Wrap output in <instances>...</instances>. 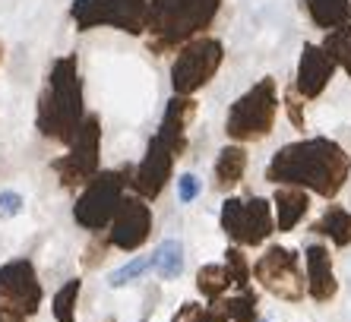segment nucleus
I'll use <instances>...</instances> for the list:
<instances>
[{
    "mask_svg": "<svg viewBox=\"0 0 351 322\" xmlns=\"http://www.w3.org/2000/svg\"><path fill=\"white\" fill-rule=\"evenodd\" d=\"M285 108H288V117H291V123L298 129L304 127V105H301V95L294 89H288V95H285Z\"/></svg>",
    "mask_w": 351,
    "mask_h": 322,
    "instance_id": "obj_27",
    "label": "nucleus"
},
{
    "mask_svg": "<svg viewBox=\"0 0 351 322\" xmlns=\"http://www.w3.org/2000/svg\"><path fill=\"white\" fill-rule=\"evenodd\" d=\"M149 259H152V272H156L162 282H174V278H180V272H184V243L168 237V240L158 243L156 253Z\"/></svg>",
    "mask_w": 351,
    "mask_h": 322,
    "instance_id": "obj_17",
    "label": "nucleus"
},
{
    "mask_svg": "<svg viewBox=\"0 0 351 322\" xmlns=\"http://www.w3.org/2000/svg\"><path fill=\"white\" fill-rule=\"evenodd\" d=\"M123 180L117 177V174H101V177L95 180V184L82 193V199L76 202V221L86 227H101L111 215H117V209H121L123 202Z\"/></svg>",
    "mask_w": 351,
    "mask_h": 322,
    "instance_id": "obj_8",
    "label": "nucleus"
},
{
    "mask_svg": "<svg viewBox=\"0 0 351 322\" xmlns=\"http://www.w3.org/2000/svg\"><path fill=\"white\" fill-rule=\"evenodd\" d=\"M152 231V212L143 199H123L121 209L114 215V231H111V240L121 250H136L139 243L149 237Z\"/></svg>",
    "mask_w": 351,
    "mask_h": 322,
    "instance_id": "obj_10",
    "label": "nucleus"
},
{
    "mask_svg": "<svg viewBox=\"0 0 351 322\" xmlns=\"http://www.w3.org/2000/svg\"><path fill=\"white\" fill-rule=\"evenodd\" d=\"M221 48L219 38H193L180 48L178 60L171 66V86L178 95H193L196 89H203L221 66Z\"/></svg>",
    "mask_w": 351,
    "mask_h": 322,
    "instance_id": "obj_4",
    "label": "nucleus"
},
{
    "mask_svg": "<svg viewBox=\"0 0 351 322\" xmlns=\"http://www.w3.org/2000/svg\"><path fill=\"white\" fill-rule=\"evenodd\" d=\"M276 227L278 231H291V227H298V221H301L304 215H307V209H311V196H307V190H301V186H278L276 190Z\"/></svg>",
    "mask_w": 351,
    "mask_h": 322,
    "instance_id": "obj_14",
    "label": "nucleus"
},
{
    "mask_svg": "<svg viewBox=\"0 0 351 322\" xmlns=\"http://www.w3.org/2000/svg\"><path fill=\"white\" fill-rule=\"evenodd\" d=\"M149 269H152V259L149 256H133L130 262H123L121 269H114V272L108 275V284H111V288H123V284L136 282L139 275H146Z\"/></svg>",
    "mask_w": 351,
    "mask_h": 322,
    "instance_id": "obj_21",
    "label": "nucleus"
},
{
    "mask_svg": "<svg viewBox=\"0 0 351 322\" xmlns=\"http://www.w3.org/2000/svg\"><path fill=\"white\" fill-rule=\"evenodd\" d=\"M221 0H152L146 25L156 32V48H174L190 35L209 29Z\"/></svg>",
    "mask_w": 351,
    "mask_h": 322,
    "instance_id": "obj_2",
    "label": "nucleus"
},
{
    "mask_svg": "<svg viewBox=\"0 0 351 322\" xmlns=\"http://www.w3.org/2000/svg\"><path fill=\"white\" fill-rule=\"evenodd\" d=\"M335 73V60L317 45H304L301 64H298V82H294V92L301 98H317L319 92L329 86Z\"/></svg>",
    "mask_w": 351,
    "mask_h": 322,
    "instance_id": "obj_11",
    "label": "nucleus"
},
{
    "mask_svg": "<svg viewBox=\"0 0 351 322\" xmlns=\"http://www.w3.org/2000/svg\"><path fill=\"white\" fill-rule=\"evenodd\" d=\"M73 16L80 19L82 29L95 23H111L123 32H139L149 19L146 0H76Z\"/></svg>",
    "mask_w": 351,
    "mask_h": 322,
    "instance_id": "obj_7",
    "label": "nucleus"
},
{
    "mask_svg": "<svg viewBox=\"0 0 351 322\" xmlns=\"http://www.w3.org/2000/svg\"><path fill=\"white\" fill-rule=\"evenodd\" d=\"M313 231L329 237L335 247H348L351 243V212H345L342 206H329V209L323 212V218L313 225Z\"/></svg>",
    "mask_w": 351,
    "mask_h": 322,
    "instance_id": "obj_18",
    "label": "nucleus"
},
{
    "mask_svg": "<svg viewBox=\"0 0 351 322\" xmlns=\"http://www.w3.org/2000/svg\"><path fill=\"white\" fill-rule=\"evenodd\" d=\"M80 297V282H66L54 294V316L58 322H73V300Z\"/></svg>",
    "mask_w": 351,
    "mask_h": 322,
    "instance_id": "obj_22",
    "label": "nucleus"
},
{
    "mask_svg": "<svg viewBox=\"0 0 351 322\" xmlns=\"http://www.w3.org/2000/svg\"><path fill=\"white\" fill-rule=\"evenodd\" d=\"M38 300L41 290L29 262H10L0 269V306L16 310V313H32Z\"/></svg>",
    "mask_w": 351,
    "mask_h": 322,
    "instance_id": "obj_9",
    "label": "nucleus"
},
{
    "mask_svg": "<svg viewBox=\"0 0 351 322\" xmlns=\"http://www.w3.org/2000/svg\"><path fill=\"white\" fill-rule=\"evenodd\" d=\"M247 171V152L241 145H225L215 158V186L219 190H231V186L241 184Z\"/></svg>",
    "mask_w": 351,
    "mask_h": 322,
    "instance_id": "obj_16",
    "label": "nucleus"
},
{
    "mask_svg": "<svg viewBox=\"0 0 351 322\" xmlns=\"http://www.w3.org/2000/svg\"><path fill=\"white\" fill-rule=\"evenodd\" d=\"M174 149L165 139H152V145H149L146 158H143V164H139L136 171V186L143 196H158L165 190V184H168V177H171V164H174Z\"/></svg>",
    "mask_w": 351,
    "mask_h": 322,
    "instance_id": "obj_12",
    "label": "nucleus"
},
{
    "mask_svg": "<svg viewBox=\"0 0 351 322\" xmlns=\"http://www.w3.org/2000/svg\"><path fill=\"white\" fill-rule=\"evenodd\" d=\"M276 114H278L276 82L260 79L254 89H247L244 95L231 105L225 129H228V136L237 139V143H254V139H263L272 133Z\"/></svg>",
    "mask_w": 351,
    "mask_h": 322,
    "instance_id": "obj_3",
    "label": "nucleus"
},
{
    "mask_svg": "<svg viewBox=\"0 0 351 322\" xmlns=\"http://www.w3.org/2000/svg\"><path fill=\"white\" fill-rule=\"evenodd\" d=\"M25 199L16 190H0V218H16L23 212Z\"/></svg>",
    "mask_w": 351,
    "mask_h": 322,
    "instance_id": "obj_25",
    "label": "nucleus"
},
{
    "mask_svg": "<svg viewBox=\"0 0 351 322\" xmlns=\"http://www.w3.org/2000/svg\"><path fill=\"white\" fill-rule=\"evenodd\" d=\"M307 294H311L317 304H326V300L335 297L339 290V282H335V272H332V256L323 243H311L307 247Z\"/></svg>",
    "mask_w": 351,
    "mask_h": 322,
    "instance_id": "obj_13",
    "label": "nucleus"
},
{
    "mask_svg": "<svg viewBox=\"0 0 351 322\" xmlns=\"http://www.w3.org/2000/svg\"><path fill=\"white\" fill-rule=\"evenodd\" d=\"M199 190H203V186H199V180H196L193 174H180L178 177V199L180 202H193L196 196H199Z\"/></svg>",
    "mask_w": 351,
    "mask_h": 322,
    "instance_id": "obj_26",
    "label": "nucleus"
},
{
    "mask_svg": "<svg viewBox=\"0 0 351 322\" xmlns=\"http://www.w3.org/2000/svg\"><path fill=\"white\" fill-rule=\"evenodd\" d=\"M254 275L263 288L282 300H301L304 290H307V282H304V275H301V262L285 247H269V250L256 259Z\"/></svg>",
    "mask_w": 351,
    "mask_h": 322,
    "instance_id": "obj_6",
    "label": "nucleus"
},
{
    "mask_svg": "<svg viewBox=\"0 0 351 322\" xmlns=\"http://www.w3.org/2000/svg\"><path fill=\"white\" fill-rule=\"evenodd\" d=\"M304 7H307L313 23L326 32L342 29L351 19V0H304Z\"/></svg>",
    "mask_w": 351,
    "mask_h": 322,
    "instance_id": "obj_15",
    "label": "nucleus"
},
{
    "mask_svg": "<svg viewBox=\"0 0 351 322\" xmlns=\"http://www.w3.org/2000/svg\"><path fill=\"white\" fill-rule=\"evenodd\" d=\"M351 171V158L339 143L326 136L301 139V143H288L272 155L266 180L278 186H307L317 196L332 199L345 186Z\"/></svg>",
    "mask_w": 351,
    "mask_h": 322,
    "instance_id": "obj_1",
    "label": "nucleus"
},
{
    "mask_svg": "<svg viewBox=\"0 0 351 322\" xmlns=\"http://www.w3.org/2000/svg\"><path fill=\"white\" fill-rule=\"evenodd\" d=\"M228 322H256V300L254 294H241L234 300H225Z\"/></svg>",
    "mask_w": 351,
    "mask_h": 322,
    "instance_id": "obj_23",
    "label": "nucleus"
},
{
    "mask_svg": "<svg viewBox=\"0 0 351 322\" xmlns=\"http://www.w3.org/2000/svg\"><path fill=\"white\" fill-rule=\"evenodd\" d=\"M272 202L266 199H228L221 206V231L241 247H260L272 234Z\"/></svg>",
    "mask_w": 351,
    "mask_h": 322,
    "instance_id": "obj_5",
    "label": "nucleus"
},
{
    "mask_svg": "<svg viewBox=\"0 0 351 322\" xmlns=\"http://www.w3.org/2000/svg\"><path fill=\"white\" fill-rule=\"evenodd\" d=\"M0 57H3V48H0Z\"/></svg>",
    "mask_w": 351,
    "mask_h": 322,
    "instance_id": "obj_28",
    "label": "nucleus"
},
{
    "mask_svg": "<svg viewBox=\"0 0 351 322\" xmlns=\"http://www.w3.org/2000/svg\"><path fill=\"white\" fill-rule=\"evenodd\" d=\"M225 269H228V275H231V284H237V288H247V282H250V266H247L244 253L231 247V250L225 253Z\"/></svg>",
    "mask_w": 351,
    "mask_h": 322,
    "instance_id": "obj_24",
    "label": "nucleus"
},
{
    "mask_svg": "<svg viewBox=\"0 0 351 322\" xmlns=\"http://www.w3.org/2000/svg\"><path fill=\"white\" fill-rule=\"evenodd\" d=\"M196 288L203 290V297L219 300L225 290L231 288V275L225 266H203L199 275H196Z\"/></svg>",
    "mask_w": 351,
    "mask_h": 322,
    "instance_id": "obj_19",
    "label": "nucleus"
},
{
    "mask_svg": "<svg viewBox=\"0 0 351 322\" xmlns=\"http://www.w3.org/2000/svg\"><path fill=\"white\" fill-rule=\"evenodd\" d=\"M323 51L351 76V23L342 25V29H335V32H329L326 41H323Z\"/></svg>",
    "mask_w": 351,
    "mask_h": 322,
    "instance_id": "obj_20",
    "label": "nucleus"
}]
</instances>
